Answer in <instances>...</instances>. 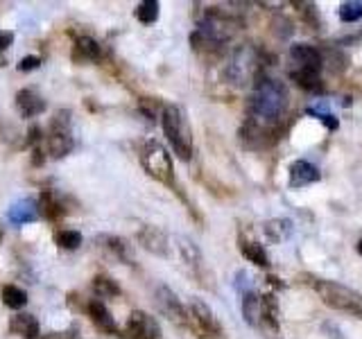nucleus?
Wrapping results in <instances>:
<instances>
[{
	"mask_svg": "<svg viewBox=\"0 0 362 339\" xmlns=\"http://www.w3.org/2000/svg\"><path fill=\"white\" fill-rule=\"evenodd\" d=\"M358 254L362 256V237H360V240H358Z\"/></svg>",
	"mask_w": 362,
	"mask_h": 339,
	"instance_id": "72a5a7b5",
	"label": "nucleus"
},
{
	"mask_svg": "<svg viewBox=\"0 0 362 339\" xmlns=\"http://www.w3.org/2000/svg\"><path fill=\"white\" fill-rule=\"evenodd\" d=\"M139 242L152 251L156 256H168L170 254V246H168V235L158 229V226H143L139 231Z\"/></svg>",
	"mask_w": 362,
	"mask_h": 339,
	"instance_id": "f8f14e48",
	"label": "nucleus"
},
{
	"mask_svg": "<svg viewBox=\"0 0 362 339\" xmlns=\"http://www.w3.org/2000/svg\"><path fill=\"white\" fill-rule=\"evenodd\" d=\"M39 66H41V59H39V56H34V54L23 56L21 64H18V68L23 73H30V71H34V68H39Z\"/></svg>",
	"mask_w": 362,
	"mask_h": 339,
	"instance_id": "7c9ffc66",
	"label": "nucleus"
},
{
	"mask_svg": "<svg viewBox=\"0 0 362 339\" xmlns=\"http://www.w3.org/2000/svg\"><path fill=\"white\" fill-rule=\"evenodd\" d=\"M136 18H139L141 23H145V25L154 23L158 18V3L156 0H145V3H141L139 9H136Z\"/></svg>",
	"mask_w": 362,
	"mask_h": 339,
	"instance_id": "bb28decb",
	"label": "nucleus"
},
{
	"mask_svg": "<svg viewBox=\"0 0 362 339\" xmlns=\"http://www.w3.org/2000/svg\"><path fill=\"white\" fill-rule=\"evenodd\" d=\"M16 107L23 118H34L45 111V100L39 93H34L32 88H23L16 93Z\"/></svg>",
	"mask_w": 362,
	"mask_h": 339,
	"instance_id": "ddd939ff",
	"label": "nucleus"
},
{
	"mask_svg": "<svg viewBox=\"0 0 362 339\" xmlns=\"http://www.w3.org/2000/svg\"><path fill=\"white\" fill-rule=\"evenodd\" d=\"M154 301H156V308L161 310L163 316H168V319L173 323H177V326H186L188 316H186L184 303H181V299L168 285H158L156 287Z\"/></svg>",
	"mask_w": 362,
	"mask_h": 339,
	"instance_id": "0eeeda50",
	"label": "nucleus"
},
{
	"mask_svg": "<svg viewBox=\"0 0 362 339\" xmlns=\"http://www.w3.org/2000/svg\"><path fill=\"white\" fill-rule=\"evenodd\" d=\"M243 314L247 323L252 328L263 326V297H258L256 292H245L243 297Z\"/></svg>",
	"mask_w": 362,
	"mask_h": 339,
	"instance_id": "2eb2a0df",
	"label": "nucleus"
},
{
	"mask_svg": "<svg viewBox=\"0 0 362 339\" xmlns=\"http://www.w3.org/2000/svg\"><path fill=\"white\" fill-rule=\"evenodd\" d=\"M310 285L315 287L317 297H320L328 308L339 310V312H349V314H356L362 316V297L351 290L342 282H335V280H326V278H310Z\"/></svg>",
	"mask_w": 362,
	"mask_h": 339,
	"instance_id": "f03ea898",
	"label": "nucleus"
},
{
	"mask_svg": "<svg viewBox=\"0 0 362 339\" xmlns=\"http://www.w3.org/2000/svg\"><path fill=\"white\" fill-rule=\"evenodd\" d=\"M3 303L7 305V308H11V310L25 308V303H28V292H25V290H21L18 285H5V287H3Z\"/></svg>",
	"mask_w": 362,
	"mask_h": 339,
	"instance_id": "412c9836",
	"label": "nucleus"
},
{
	"mask_svg": "<svg viewBox=\"0 0 362 339\" xmlns=\"http://www.w3.org/2000/svg\"><path fill=\"white\" fill-rule=\"evenodd\" d=\"M339 18L342 23H356L362 18V3L360 0H349L342 7H339Z\"/></svg>",
	"mask_w": 362,
	"mask_h": 339,
	"instance_id": "cd10ccee",
	"label": "nucleus"
},
{
	"mask_svg": "<svg viewBox=\"0 0 362 339\" xmlns=\"http://www.w3.org/2000/svg\"><path fill=\"white\" fill-rule=\"evenodd\" d=\"M86 310L90 314V319H93V323L100 328V331H105V333H116L118 328H116V321H113V316L111 312L107 310V305L98 301V299H90L88 305H86Z\"/></svg>",
	"mask_w": 362,
	"mask_h": 339,
	"instance_id": "f3484780",
	"label": "nucleus"
},
{
	"mask_svg": "<svg viewBox=\"0 0 362 339\" xmlns=\"http://www.w3.org/2000/svg\"><path fill=\"white\" fill-rule=\"evenodd\" d=\"M292 79L303 90H320L322 88V79L317 71H292Z\"/></svg>",
	"mask_w": 362,
	"mask_h": 339,
	"instance_id": "4be33fe9",
	"label": "nucleus"
},
{
	"mask_svg": "<svg viewBox=\"0 0 362 339\" xmlns=\"http://www.w3.org/2000/svg\"><path fill=\"white\" fill-rule=\"evenodd\" d=\"M292 233V222L290 220H269L265 222V235L272 242H283Z\"/></svg>",
	"mask_w": 362,
	"mask_h": 339,
	"instance_id": "aec40b11",
	"label": "nucleus"
},
{
	"mask_svg": "<svg viewBox=\"0 0 362 339\" xmlns=\"http://www.w3.org/2000/svg\"><path fill=\"white\" fill-rule=\"evenodd\" d=\"M179 251H181V258H184V263L192 269H197L202 265V254L199 249L192 244L190 240H184V237H179Z\"/></svg>",
	"mask_w": 362,
	"mask_h": 339,
	"instance_id": "b1692460",
	"label": "nucleus"
},
{
	"mask_svg": "<svg viewBox=\"0 0 362 339\" xmlns=\"http://www.w3.org/2000/svg\"><path fill=\"white\" fill-rule=\"evenodd\" d=\"M199 32L204 34V39H209L211 43H222L231 37V28L224 18L218 16H206L202 23Z\"/></svg>",
	"mask_w": 362,
	"mask_h": 339,
	"instance_id": "4468645a",
	"label": "nucleus"
},
{
	"mask_svg": "<svg viewBox=\"0 0 362 339\" xmlns=\"http://www.w3.org/2000/svg\"><path fill=\"white\" fill-rule=\"evenodd\" d=\"M37 215H39V206H37V201H32V199H21L16 201L14 206L9 208L7 213V218L11 224H30L37 220Z\"/></svg>",
	"mask_w": 362,
	"mask_h": 339,
	"instance_id": "a211bd4d",
	"label": "nucleus"
},
{
	"mask_svg": "<svg viewBox=\"0 0 362 339\" xmlns=\"http://www.w3.org/2000/svg\"><path fill=\"white\" fill-rule=\"evenodd\" d=\"M288 109V88L279 79L263 77L256 82V88L249 97V116L258 124L276 122Z\"/></svg>",
	"mask_w": 362,
	"mask_h": 339,
	"instance_id": "f257e3e1",
	"label": "nucleus"
},
{
	"mask_svg": "<svg viewBox=\"0 0 362 339\" xmlns=\"http://www.w3.org/2000/svg\"><path fill=\"white\" fill-rule=\"evenodd\" d=\"M93 290L98 297H118L120 294V287H118V282L109 278V276H95L93 278Z\"/></svg>",
	"mask_w": 362,
	"mask_h": 339,
	"instance_id": "a878e982",
	"label": "nucleus"
},
{
	"mask_svg": "<svg viewBox=\"0 0 362 339\" xmlns=\"http://www.w3.org/2000/svg\"><path fill=\"white\" fill-rule=\"evenodd\" d=\"M37 206H39V213L43 215V218H48V220H57L64 213L62 206H59V201H57L50 192H43V195L39 197V201H37Z\"/></svg>",
	"mask_w": 362,
	"mask_h": 339,
	"instance_id": "5701e85b",
	"label": "nucleus"
},
{
	"mask_svg": "<svg viewBox=\"0 0 362 339\" xmlns=\"http://www.w3.org/2000/svg\"><path fill=\"white\" fill-rule=\"evenodd\" d=\"M105 240H107V246L111 249V251L118 254V258L129 260V246L124 244V240H120V237H105Z\"/></svg>",
	"mask_w": 362,
	"mask_h": 339,
	"instance_id": "c756f323",
	"label": "nucleus"
},
{
	"mask_svg": "<svg viewBox=\"0 0 362 339\" xmlns=\"http://www.w3.org/2000/svg\"><path fill=\"white\" fill-rule=\"evenodd\" d=\"M127 337L129 339H158L161 337V328L154 316L147 312L134 310L127 319Z\"/></svg>",
	"mask_w": 362,
	"mask_h": 339,
	"instance_id": "1a4fd4ad",
	"label": "nucleus"
},
{
	"mask_svg": "<svg viewBox=\"0 0 362 339\" xmlns=\"http://www.w3.org/2000/svg\"><path fill=\"white\" fill-rule=\"evenodd\" d=\"M161 124L168 136L170 145H173L175 154L181 161H190L192 158V136H190V124L184 116V111L179 107L170 105L161 113Z\"/></svg>",
	"mask_w": 362,
	"mask_h": 339,
	"instance_id": "7ed1b4c3",
	"label": "nucleus"
},
{
	"mask_svg": "<svg viewBox=\"0 0 362 339\" xmlns=\"http://www.w3.org/2000/svg\"><path fill=\"white\" fill-rule=\"evenodd\" d=\"M0 240H3V231H0Z\"/></svg>",
	"mask_w": 362,
	"mask_h": 339,
	"instance_id": "f704fd0d",
	"label": "nucleus"
},
{
	"mask_svg": "<svg viewBox=\"0 0 362 339\" xmlns=\"http://www.w3.org/2000/svg\"><path fill=\"white\" fill-rule=\"evenodd\" d=\"M11 43H14V34L7 30H0V50H7Z\"/></svg>",
	"mask_w": 362,
	"mask_h": 339,
	"instance_id": "2f4dec72",
	"label": "nucleus"
},
{
	"mask_svg": "<svg viewBox=\"0 0 362 339\" xmlns=\"http://www.w3.org/2000/svg\"><path fill=\"white\" fill-rule=\"evenodd\" d=\"M54 240H57V244H59L62 249H77L79 244H82V233L66 229V231H59V233H57V235H54Z\"/></svg>",
	"mask_w": 362,
	"mask_h": 339,
	"instance_id": "c85d7f7f",
	"label": "nucleus"
},
{
	"mask_svg": "<svg viewBox=\"0 0 362 339\" xmlns=\"http://www.w3.org/2000/svg\"><path fill=\"white\" fill-rule=\"evenodd\" d=\"M50 154L54 158H62L73 150V136H71V122H68V113L62 111L59 116L52 120L50 138H48Z\"/></svg>",
	"mask_w": 362,
	"mask_h": 339,
	"instance_id": "423d86ee",
	"label": "nucleus"
},
{
	"mask_svg": "<svg viewBox=\"0 0 362 339\" xmlns=\"http://www.w3.org/2000/svg\"><path fill=\"white\" fill-rule=\"evenodd\" d=\"M9 331L14 333V335L25 337V339H39V335H41V328H39L37 316L25 314V312H23V314H16V316H11Z\"/></svg>",
	"mask_w": 362,
	"mask_h": 339,
	"instance_id": "dca6fc26",
	"label": "nucleus"
},
{
	"mask_svg": "<svg viewBox=\"0 0 362 339\" xmlns=\"http://www.w3.org/2000/svg\"><path fill=\"white\" fill-rule=\"evenodd\" d=\"M141 163L145 167V172L154 177L156 181H161L165 186L175 184V167L163 145H158L156 141L145 143L141 150Z\"/></svg>",
	"mask_w": 362,
	"mask_h": 339,
	"instance_id": "20e7f679",
	"label": "nucleus"
},
{
	"mask_svg": "<svg viewBox=\"0 0 362 339\" xmlns=\"http://www.w3.org/2000/svg\"><path fill=\"white\" fill-rule=\"evenodd\" d=\"M256 64H258L256 50L252 48V45H243V48H238L229 56V61H226V66H224V75L233 86H243L249 82V77L254 75Z\"/></svg>",
	"mask_w": 362,
	"mask_h": 339,
	"instance_id": "39448f33",
	"label": "nucleus"
},
{
	"mask_svg": "<svg viewBox=\"0 0 362 339\" xmlns=\"http://www.w3.org/2000/svg\"><path fill=\"white\" fill-rule=\"evenodd\" d=\"M100 43L90 37H77L73 45V59L75 61H98L100 59Z\"/></svg>",
	"mask_w": 362,
	"mask_h": 339,
	"instance_id": "6ab92c4d",
	"label": "nucleus"
},
{
	"mask_svg": "<svg viewBox=\"0 0 362 339\" xmlns=\"http://www.w3.org/2000/svg\"><path fill=\"white\" fill-rule=\"evenodd\" d=\"M290 56L292 61L297 64V68L294 71H322V52L313 48V45L308 43H294L290 48Z\"/></svg>",
	"mask_w": 362,
	"mask_h": 339,
	"instance_id": "9d476101",
	"label": "nucleus"
},
{
	"mask_svg": "<svg viewBox=\"0 0 362 339\" xmlns=\"http://www.w3.org/2000/svg\"><path fill=\"white\" fill-rule=\"evenodd\" d=\"M320 179H322L320 170H317L308 161H294L290 165V188H294V190L305 188V186H310V184H317Z\"/></svg>",
	"mask_w": 362,
	"mask_h": 339,
	"instance_id": "9b49d317",
	"label": "nucleus"
},
{
	"mask_svg": "<svg viewBox=\"0 0 362 339\" xmlns=\"http://www.w3.org/2000/svg\"><path fill=\"white\" fill-rule=\"evenodd\" d=\"M243 256L249 260V263H254L258 267H269V258L265 254V249L260 244H254V242H245L243 244Z\"/></svg>",
	"mask_w": 362,
	"mask_h": 339,
	"instance_id": "393cba45",
	"label": "nucleus"
},
{
	"mask_svg": "<svg viewBox=\"0 0 362 339\" xmlns=\"http://www.w3.org/2000/svg\"><path fill=\"white\" fill-rule=\"evenodd\" d=\"M190 316L204 337H218L222 333L218 316H215L213 308L204 299H190Z\"/></svg>",
	"mask_w": 362,
	"mask_h": 339,
	"instance_id": "6e6552de",
	"label": "nucleus"
},
{
	"mask_svg": "<svg viewBox=\"0 0 362 339\" xmlns=\"http://www.w3.org/2000/svg\"><path fill=\"white\" fill-rule=\"evenodd\" d=\"M45 339H79L77 335H71V333H57V335H50Z\"/></svg>",
	"mask_w": 362,
	"mask_h": 339,
	"instance_id": "473e14b6",
	"label": "nucleus"
}]
</instances>
